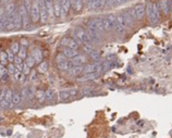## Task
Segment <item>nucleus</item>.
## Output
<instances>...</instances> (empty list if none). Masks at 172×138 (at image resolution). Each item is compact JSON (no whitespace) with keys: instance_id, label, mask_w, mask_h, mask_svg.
Instances as JSON below:
<instances>
[{"instance_id":"864d4df0","label":"nucleus","mask_w":172,"mask_h":138,"mask_svg":"<svg viewBox=\"0 0 172 138\" xmlns=\"http://www.w3.org/2000/svg\"><path fill=\"white\" fill-rule=\"evenodd\" d=\"M21 45H22V47H25V48H27V46H28V42H27L26 39H22V40H21Z\"/></svg>"},{"instance_id":"13d9d810","label":"nucleus","mask_w":172,"mask_h":138,"mask_svg":"<svg viewBox=\"0 0 172 138\" xmlns=\"http://www.w3.org/2000/svg\"><path fill=\"white\" fill-rule=\"evenodd\" d=\"M170 13H171V15H172V0L170 1Z\"/></svg>"},{"instance_id":"79ce46f5","label":"nucleus","mask_w":172,"mask_h":138,"mask_svg":"<svg viewBox=\"0 0 172 138\" xmlns=\"http://www.w3.org/2000/svg\"><path fill=\"white\" fill-rule=\"evenodd\" d=\"M7 54H8V60H9L10 63L14 62V58H15V54L12 52V50L11 49H8V50L6 51Z\"/></svg>"},{"instance_id":"f8f14e48","label":"nucleus","mask_w":172,"mask_h":138,"mask_svg":"<svg viewBox=\"0 0 172 138\" xmlns=\"http://www.w3.org/2000/svg\"><path fill=\"white\" fill-rule=\"evenodd\" d=\"M86 61H87V59H86V57L83 56V54H77L76 57H74V58L71 59L72 65H83Z\"/></svg>"},{"instance_id":"6e6d98bb","label":"nucleus","mask_w":172,"mask_h":138,"mask_svg":"<svg viewBox=\"0 0 172 138\" xmlns=\"http://www.w3.org/2000/svg\"><path fill=\"white\" fill-rule=\"evenodd\" d=\"M127 0H115V6H119V4H122V3L127 2Z\"/></svg>"},{"instance_id":"e2e57ef3","label":"nucleus","mask_w":172,"mask_h":138,"mask_svg":"<svg viewBox=\"0 0 172 138\" xmlns=\"http://www.w3.org/2000/svg\"><path fill=\"white\" fill-rule=\"evenodd\" d=\"M0 52H1V50H0Z\"/></svg>"},{"instance_id":"0eeeda50","label":"nucleus","mask_w":172,"mask_h":138,"mask_svg":"<svg viewBox=\"0 0 172 138\" xmlns=\"http://www.w3.org/2000/svg\"><path fill=\"white\" fill-rule=\"evenodd\" d=\"M146 15H147V19L150 24H156L158 22L157 18L155 16L154 11H153V3L151 2H147L146 3V11H145Z\"/></svg>"},{"instance_id":"a18cd8bd","label":"nucleus","mask_w":172,"mask_h":138,"mask_svg":"<svg viewBox=\"0 0 172 138\" xmlns=\"http://www.w3.org/2000/svg\"><path fill=\"white\" fill-rule=\"evenodd\" d=\"M32 4H33V2H32L31 0H25V1H24V6H25V8H26L27 11H28V13L31 12V9H32Z\"/></svg>"},{"instance_id":"680f3d73","label":"nucleus","mask_w":172,"mask_h":138,"mask_svg":"<svg viewBox=\"0 0 172 138\" xmlns=\"http://www.w3.org/2000/svg\"><path fill=\"white\" fill-rule=\"evenodd\" d=\"M83 2H86V0H83Z\"/></svg>"},{"instance_id":"5701e85b","label":"nucleus","mask_w":172,"mask_h":138,"mask_svg":"<svg viewBox=\"0 0 172 138\" xmlns=\"http://www.w3.org/2000/svg\"><path fill=\"white\" fill-rule=\"evenodd\" d=\"M58 64V68L61 70V71H69L71 68H72V63L71 62H68V61H62V62H59L57 63Z\"/></svg>"},{"instance_id":"6ab92c4d","label":"nucleus","mask_w":172,"mask_h":138,"mask_svg":"<svg viewBox=\"0 0 172 138\" xmlns=\"http://www.w3.org/2000/svg\"><path fill=\"white\" fill-rule=\"evenodd\" d=\"M70 97H71V95H70L69 90H61L60 93H58V100H59L60 102H63V101H66V100H69Z\"/></svg>"},{"instance_id":"09e8293b","label":"nucleus","mask_w":172,"mask_h":138,"mask_svg":"<svg viewBox=\"0 0 172 138\" xmlns=\"http://www.w3.org/2000/svg\"><path fill=\"white\" fill-rule=\"evenodd\" d=\"M89 54H91V57L93 60H95V61L99 60V53H98V52H96V51H92Z\"/></svg>"},{"instance_id":"1a4fd4ad","label":"nucleus","mask_w":172,"mask_h":138,"mask_svg":"<svg viewBox=\"0 0 172 138\" xmlns=\"http://www.w3.org/2000/svg\"><path fill=\"white\" fill-rule=\"evenodd\" d=\"M61 45L64 46L66 48H70V49H74V50H77L79 49V44L75 42L74 38H63L61 40Z\"/></svg>"},{"instance_id":"bb28decb","label":"nucleus","mask_w":172,"mask_h":138,"mask_svg":"<svg viewBox=\"0 0 172 138\" xmlns=\"http://www.w3.org/2000/svg\"><path fill=\"white\" fill-rule=\"evenodd\" d=\"M8 23H9V15L4 14L1 19V21H0V30H6Z\"/></svg>"},{"instance_id":"423d86ee","label":"nucleus","mask_w":172,"mask_h":138,"mask_svg":"<svg viewBox=\"0 0 172 138\" xmlns=\"http://www.w3.org/2000/svg\"><path fill=\"white\" fill-rule=\"evenodd\" d=\"M19 12L21 14V18H22V27H24V28H27L28 24H30V13L28 11L26 10L24 4H22L20 7V9H19Z\"/></svg>"},{"instance_id":"2f4dec72","label":"nucleus","mask_w":172,"mask_h":138,"mask_svg":"<svg viewBox=\"0 0 172 138\" xmlns=\"http://www.w3.org/2000/svg\"><path fill=\"white\" fill-rule=\"evenodd\" d=\"M7 75H8V70H7V68H4V65H2V64H0V78H1L2 81H6L4 78L7 77Z\"/></svg>"},{"instance_id":"f704fd0d","label":"nucleus","mask_w":172,"mask_h":138,"mask_svg":"<svg viewBox=\"0 0 172 138\" xmlns=\"http://www.w3.org/2000/svg\"><path fill=\"white\" fill-rule=\"evenodd\" d=\"M12 97H13V93L11 89H7L6 91V96H4V98L3 99L6 100L7 102H9V103H11V101H12Z\"/></svg>"},{"instance_id":"dca6fc26","label":"nucleus","mask_w":172,"mask_h":138,"mask_svg":"<svg viewBox=\"0 0 172 138\" xmlns=\"http://www.w3.org/2000/svg\"><path fill=\"white\" fill-rule=\"evenodd\" d=\"M32 57L35 59L37 63H40L42 61V51L40 50L39 48H35L32 50V54H31Z\"/></svg>"},{"instance_id":"39448f33","label":"nucleus","mask_w":172,"mask_h":138,"mask_svg":"<svg viewBox=\"0 0 172 138\" xmlns=\"http://www.w3.org/2000/svg\"><path fill=\"white\" fill-rule=\"evenodd\" d=\"M127 26V21H125V19H124L123 14L121 13V14L117 15V23H115V30H117V33L122 34L124 30H125Z\"/></svg>"},{"instance_id":"b1692460","label":"nucleus","mask_w":172,"mask_h":138,"mask_svg":"<svg viewBox=\"0 0 172 138\" xmlns=\"http://www.w3.org/2000/svg\"><path fill=\"white\" fill-rule=\"evenodd\" d=\"M15 11V4L13 2H9L7 3L6 8H4V14L7 15H11L13 12Z\"/></svg>"},{"instance_id":"a878e982","label":"nucleus","mask_w":172,"mask_h":138,"mask_svg":"<svg viewBox=\"0 0 172 138\" xmlns=\"http://www.w3.org/2000/svg\"><path fill=\"white\" fill-rule=\"evenodd\" d=\"M47 70H48V63L46 62V61H42V62L38 64V68H37V71H38V73H42V74H44V73L47 72Z\"/></svg>"},{"instance_id":"ddd939ff","label":"nucleus","mask_w":172,"mask_h":138,"mask_svg":"<svg viewBox=\"0 0 172 138\" xmlns=\"http://www.w3.org/2000/svg\"><path fill=\"white\" fill-rule=\"evenodd\" d=\"M99 76V73H91V74H84V75L80 77L77 79V82L80 83H84V82H91V81H94V79H96L97 77Z\"/></svg>"},{"instance_id":"72a5a7b5","label":"nucleus","mask_w":172,"mask_h":138,"mask_svg":"<svg viewBox=\"0 0 172 138\" xmlns=\"http://www.w3.org/2000/svg\"><path fill=\"white\" fill-rule=\"evenodd\" d=\"M21 93H13V97H12V101H11V103L12 105H18V103H20V101H21Z\"/></svg>"},{"instance_id":"4c0bfd02","label":"nucleus","mask_w":172,"mask_h":138,"mask_svg":"<svg viewBox=\"0 0 172 138\" xmlns=\"http://www.w3.org/2000/svg\"><path fill=\"white\" fill-rule=\"evenodd\" d=\"M20 44L19 42H13V44H11V47H10V49L12 50V52L14 54H16V53H19V51H20Z\"/></svg>"},{"instance_id":"7c9ffc66","label":"nucleus","mask_w":172,"mask_h":138,"mask_svg":"<svg viewBox=\"0 0 172 138\" xmlns=\"http://www.w3.org/2000/svg\"><path fill=\"white\" fill-rule=\"evenodd\" d=\"M25 76L26 75H24V74H23V73L22 72H16L14 74V75H13V77H14V79L16 82H20V83H23V82L25 81Z\"/></svg>"},{"instance_id":"49530a36","label":"nucleus","mask_w":172,"mask_h":138,"mask_svg":"<svg viewBox=\"0 0 172 138\" xmlns=\"http://www.w3.org/2000/svg\"><path fill=\"white\" fill-rule=\"evenodd\" d=\"M66 57L64 56L63 53H60V54H58L57 58H56V61H57V63L59 62H62V61H66Z\"/></svg>"},{"instance_id":"5fc2aeb1","label":"nucleus","mask_w":172,"mask_h":138,"mask_svg":"<svg viewBox=\"0 0 172 138\" xmlns=\"http://www.w3.org/2000/svg\"><path fill=\"white\" fill-rule=\"evenodd\" d=\"M15 68L18 70L19 72H22V70H23V63L22 64H15Z\"/></svg>"},{"instance_id":"c9c22d12","label":"nucleus","mask_w":172,"mask_h":138,"mask_svg":"<svg viewBox=\"0 0 172 138\" xmlns=\"http://www.w3.org/2000/svg\"><path fill=\"white\" fill-rule=\"evenodd\" d=\"M25 63H26L27 65H28V66L31 68V69H32V68H33V66L35 65L36 61H35V59H34V58L32 57V56H30V57L27 56V58L25 59Z\"/></svg>"},{"instance_id":"6e6552de","label":"nucleus","mask_w":172,"mask_h":138,"mask_svg":"<svg viewBox=\"0 0 172 138\" xmlns=\"http://www.w3.org/2000/svg\"><path fill=\"white\" fill-rule=\"evenodd\" d=\"M39 2V9H40V20L42 24L47 23L48 21V12H47V9H46V4H45V0H38Z\"/></svg>"},{"instance_id":"aec40b11","label":"nucleus","mask_w":172,"mask_h":138,"mask_svg":"<svg viewBox=\"0 0 172 138\" xmlns=\"http://www.w3.org/2000/svg\"><path fill=\"white\" fill-rule=\"evenodd\" d=\"M86 33H87L88 37L91 38L92 42H96V40H98V39H99V37H100V36H99L100 33H99V32H97V30H89V28H87Z\"/></svg>"},{"instance_id":"f3484780","label":"nucleus","mask_w":172,"mask_h":138,"mask_svg":"<svg viewBox=\"0 0 172 138\" xmlns=\"http://www.w3.org/2000/svg\"><path fill=\"white\" fill-rule=\"evenodd\" d=\"M46 9L50 18H54V1L52 0H45Z\"/></svg>"},{"instance_id":"052dcab7","label":"nucleus","mask_w":172,"mask_h":138,"mask_svg":"<svg viewBox=\"0 0 172 138\" xmlns=\"http://www.w3.org/2000/svg\"><path fill=\"white\" fill-rule=\"evenodd\" d=\"M1 100H2V98H1V95H0V101H1Z\"/></svg>"},{"instance_id":"f257e3e1","label":"nucleus","mask_w":172,"mask_h":138,"mask_svg":"<svg viewBox=\"0 0 172 138\" xmlns=\"http://www.w3.org/2000/svg\"><path fill=\"white\" fill-rule=\"evenodd\" d=\"M115 23H117V15L115 14H109L106 18L103 19V26H105V30L110 32V30L115 28Z\"/></svg>"},{"instance_id":"603ef678","label":"nucleus","mask_w":172,"mask_h":138,"mask_svg":"<svg viewBox=\"0 0 172 138\" xmlns=\"http://www.w3.org/2000/svg\"><path fill=\"white\" fill-rule=\"evenodd\" d=\"M36 71H32L30 74V81H34L35 79V77H36Z\"/></svg>"},{"instance_id":"bf43d9fd","label":"nucleus","mask_w":172,"mask_h":138,"mask_svg":"<svg viewBox=\"0 0 172 138\" xmlns=\"http://www.w3.org/2000/svg\"><path fill=\"white\" fill-rule=\"evenodd\" d=\"M10 0H1V2L2 3H9Z\"/></svg>"},{"instance_id":"9b49d317","label":"nucleus","mask_w":172,"mask_h":138,"mask_svg":"<svg viewBox=\"0 0 172 138\" xmlns=\"http://www.w3.org/2000/svg\"><path fill=\"white\" fill-rule=\"evenodd\" d=\"M71 76H79L84 72V66L83 65H73L71 69L68 71Z\"/></svg>"},{"instance_id":"c03bdc74","label":"nucleus","mask_w":172,"mask_h":138,"mask_svg":"<svg viewBox=\"0 0 172 138\" xmlns=\"http://www.w3.org/2000/svg\"><path fill=\"white\" fill-rule=\"evenodd\" d=\"M92 93V89L91 87H84L81 90V95L82 96H89Z\"/></svg>"},{"instance_id":"4be33fe9","label":"nucleus","mask_w":172,"mask_h":138,"mask_svg":"<svg viewBox=\"0 0 172 138\" xmlns=\"http://www.w3.org/2000/svg\"><path fill=\"white\" fill-rule=\"evenodd\" d=\"M14 26L16 30L22 27V18L19 11H14Z\"/></svg>"},{"instance_id":"cd10ccee","label":"nucleus","mask_w":172,"mask_h":138,"mask_svg":"<svg viewBox=\"0 0 172 138\" xmlns=\"http://www.w3.org/2000/svg\"><path fill=\"white\" fill-rule=\"evenodd\" d=\"M153 11H154L155 16H156V18H157V20L159 21V20H160V7H159V3L153 2Z\"/></svg>"},{"instance_id":"9d476101","label":"nucleus","mask_w":172,"mask_h":138,"mask_svg":"<svg viewBox=\"0 0 172 138\" xmlns=\"http://www.w3.org/2000/svg\"><path fill=\"white\" fill-rule=\"evenodd\" d=\"M134 10H135V15H136V20H142L145 15V11H146V6L144 3H138L134 7Z\"/></svg>"},{"instance_id":"7ed1b4c3","label":"nucleus","mask_w":172,"mask_h":138,"mask_svg":"<svg viewBox=\"0 0 172 138\" xmlns=\"http://www.w3.org/2000/svg\"><path fill=\"white\" fill-rule=\"evenodd\" d=\"M87 28L97 30V32H99V33H103V32H105L103 20V19H95V20H93V21H91L88 23Z\"/></svg>"},{"instance_id":"c85d7f7f","label":"nucleus","mask_w":172,"mask_h":138,"mask_svg":"<svg viewBox=\"0 0 172 138\" xmlns=\"http://www.w3.org/2000/svg\"><path fill=\"white\" fill-rule=\"evenodd\" d=\"M0 64H2V65L9 64V60H8V54H7V52H3V51L0 52Z\"/></svg>"},{"instance_id":"4468645a","label":"nucleus","mask_w":172,"mask_h":138,"mask_svg":"<svg viewBox=\"0 0 172 138\" xmlns=\"http://www.w3.org/2000/svg\"><path fill=\"white\" fill-rule=\"evenodd\" d=\"M61 3V9H62V13H61V16L63 18L66 16V14L69 12L70 7H71V1L70 0H60Z\"/></svg>"},{"instance_id":"3c124183","label":"nucleus","mask_w":172,"mask_h":138,"mask_svg":"<svg viewBox=\"0 0 172 138\" xmlns=\"http://www.w3.org/2000/svg\"><path fill=\"white\" fill-rule=\"evenodd\" d=\"M69 93H70V95H71V97H74V96H76L77 90H76L75 88H71V89H69Z\"/></svg>"},{"instance_id":"e433bc0d","label":"nucleus","mask_w":172,"mask_h":138,"mask_svg":"<svg viewBox=\"0 0 172 138\" xmlns=\"http://www.w3.org/2000/svg\"><path fill=\"white\" fill-rule=\"evenodd\" d=\"M18 56L21 58V59H23V60H24V59H26V58H27V50H26V48H25V47H21V48H20V51H19Z\"/></svg>"},{"instance_id":"2eb2a0df","label":"nucleus","mask_w":172,"mask_h":138,"mask_svg":"<svg viewBox=\"0 0 172 138\" xmlns=\"http://www.w3.org/2000/svg\"><path fill=\"white\" fill-rule=\"evenodd\" d=\"M159 7L160 10L162 11V13L165 15H168L170 13V4L168 2V0H161V1H159Z\"/></svg>"},{"instance_id":"393cba45","label":"nucleus","mask_w":172,"mask_h":138,"mask_svg":"<svg viewBox=\"0 0 172 138\" xmlns=\"http://www.w3.org/2000/svg\"><path fill=\"white\" fill-rule=\"evenodd\" d=\"M36 97V99L38 100L39 102H44L46 100V91H44V90H36L35 91V96Z\"/></svg>"},{"instance_id":"f03ea898","label":"nucleus","mask_w":172,"mask_h":138,"mask_svg":"<svg viewBox=\"0 0 172 138\" xmlns=\"http://www.w3.org/2000/svg\"><path fill=\"white\" fill-rule=\"evenodd\" d=\"M31 19H32V22L36 23L40 20V9H39V2L38 0H35L32 4V9H31Z\"/></svg>"},{"instance_id":"37998d69","label":"nucleus","mask_w":172,"mask_h":138,"mask_svg":"<svg viewBox=\"0 0 172 138\" xmlns=\"http://www.w3.org/2000/svg\"><path fill=\"white\" fill-rule=\"evenodd\" d=\"M31 72H32V71H31V68L24 62L23 63V70H22V73H23L24 75H30Z\"/></svg>"},{"instance_id":"4d7b16f0","label":"nucleus","mask_w":172,"mask_h":138,"mask_svg":"<svg viewBox=\"0 0 172 138\" xmlns=\"http://www.w3.org/2000/svg\"><path fill=\"white\" fill-rule=\"evenodd\" d=\"M3 15H4V9H3V8H0V21H1Z\"/></svg>"},{"instance_id":"473e14b6","label":"nucleus","mask_w":172,"mask_h":138,"mask_svg":"<svg viewBox=\"0 0 172 138\" xmlns=\"http://www.w3.org/2000/svg\"><path fill=\"white\" fill-rule=\"evenodd\" d=\"M54 98V90H52L51 88H49V89L46 90V100H47V101H51Z\"/></svg>"},{"instance_id":"ea45409f","label":"nucleus","mask_w":172,"mask_h":138,"mask_svg":"<svg viewBox=\"0 0 172 138\" xmlns=\"http://www.w3.org/2000/svg\"><path fill=\"white\" fill-rule=\"evenodd\" d=\"M122 14H123L124 19H125V21H127V25H132L133 24V18L130 15V13L127 11V12H123Z\"/></svg>"},{"instance_id":"a211bd4d","label":"nucleus","mask_w":172,"mask_h":138,"mask_svg":"<svg viewBox=\"0 0 172 138\" xmlns=\"http://www.w3.org/2000/svg\"><path fill=\"white\" fill-rule=\"evenodd\" d=\"M62 53L66 56V59H72V58L76 57V56L79 54V52H77V50H74V49L64 48L63 51H62Z\"/></svg>"},{"instance_id":"8fccbe9b","label":"nucleus","mask_w":172,"mask_h":138,"mask_svg":"<svg viewBox=\"0 0 172 138\" xmlns=\"http://www.w3.org/2000/svg\"><path fill=\"white\" fill-rule=\"evenodd\" d=\"M23 63V59L19 57V56H15L14 58V64H22Z\"/></svg>"},{"instance_id":"58836bf2","label":"nucleus","mask_w":172,"mask_h":138,"mask_svg":"<svg viewBox=\"0 0 172 138\" xmlns=\"http://www.w3.org/2000/svg\"><path fill=\"white\" fill-rule=\"evenodd\" d=\"M73 4H74V9L76 11H81L82 7H83V0H74Z\"/></svg>"},{"instance_id":"c756f323","label":"nucleus","mask_w":172,"mask_h":138,"mask_svg":"<svg viewBox=\"0 0 172 138\" xmlns=\"http://www.w3.org/2000/svg\"><path fill=\"white\" fill-rule=\"evenodd\" d=\"M7 70H8V74L11 76H13L15 73L18 72V70L15 68V64H13V63H9L8 66H7Z\"/></svg>"},{"instance_id":"20e7f679","label":"nucleus","mask_w":172,"mask_h":138,"mask_svg":"<svg viewBox=\"0 0 172 138\" xmlns=\"http://www.w3.org/2000/svg\"><path fill=\"white\" fill-rule=\"evenodd\" d=\"M103 71V64L94 63V64H87L84 66V74H91V73H100Z\"/></svg>"},{"instance_id":"412c9836","label":"nucleus","mask_w":172,"mask_h":138,"mask_svg":"<svg viewBox=\"0 0 172 138\" xmlns=\"http://www.w3.org/2000/svg\"><path fill=\"white\" fill-rule=\"evenodd\" d=\"M54 16H57V18H60L61 13H62L60 0H54Z\"/></svg>"},{"instance_id":"a19ab883","label":"nucleus","mask_w":172,"mask_h":138,"mask_svg":"<svg viewBox=\"0 0 172 138\" xmlns=\"http://www.w3.org/2000/svg\"><path fill=\"white\" fill-rule=\"evenodd\" d=\"M115 63L113 61H107L105 64H103V71H107V70H110L112 68H115Z\"/></svg>"},{"instance_id":"de8ad7c7","label":"nucleus","mask_w":172,"mask_h":138,"mask_svg":"<svg viewBox=\"0 0 172 138\" xmlns=\"http://www.w3.org/2000/svg\"><path fill=\"white\" fill-rule=\"evenodd\" d=\"M96 2H97V0H88L87 9L88 10H94V7H95Z\"/></svg>"}]
</instances>
